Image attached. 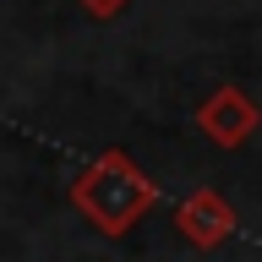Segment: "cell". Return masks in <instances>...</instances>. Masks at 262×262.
Segmentation results:
<instances>
[{
  "instance_id": "obj_1",
  "label": "cell",
  "mask_w": 262,
  "mask_h": 262,
  "mask_svg": "<svg viewBox=\"0 0 262 262\" xmlns=\"http://www.w3.org/2000/svg\"><path fill=\"white\" fill-rule=\"evenodd\" d=\"M71 208H77L104 241H120V235H131L147 213L159 208V180L142 175V164L131 159V153L104 147L88 169L71 175Z\"/></svg>"
},
{
  "instance_id": "obj_2",
  "label": "cell",
  "mask_w": 262,
  "mask_h": 262,
  "mask_svg": "<svg viewBox=\"0 0 262 262\" xmlns=\"http://www.w3.org/2000/svg\"><path fill=\"white\" fill-rule=\"evenodd\" d=\"M191 120H196V131H202L213 147L235 153V147H246L251 137H257L262 110H257V98L246 93V88H235V82H219V88H213V93L191 110Z\"/></svg>"
},
{
  "instance_id": "obj_3",
  "label": "cell",
  "mask_w": 262,
  "mask_h": 262,
  "mask_svg": "<svg viewBox=\"0 0 262 262\" xmlns=\"http://www.w3.org/2000/svg\"><path fill=\"white\" fill-rule=\"evenodd\" d=\"M235 208H229L224 191H213V186H196V191H186L175 202V235L186 246H196V251H219V246L235 235Z\"/></svg>"
},
{
  "instance_id": "obj_4",
  "label": "cell",
  "mask_w": 262,
  "mask_h": 262,
  "mask_svg": "<svg viewBox=\"0 0 262 262\" xmlns=\"http://www.w3.org/2000/svg\"><path fill=\"white\" fill-rule=\"evenodd\" d=\"M77 6H82L88 16H98V22H110V16H120V11H126L131 0H77Z\"/></svg>"
}]
</instances>
